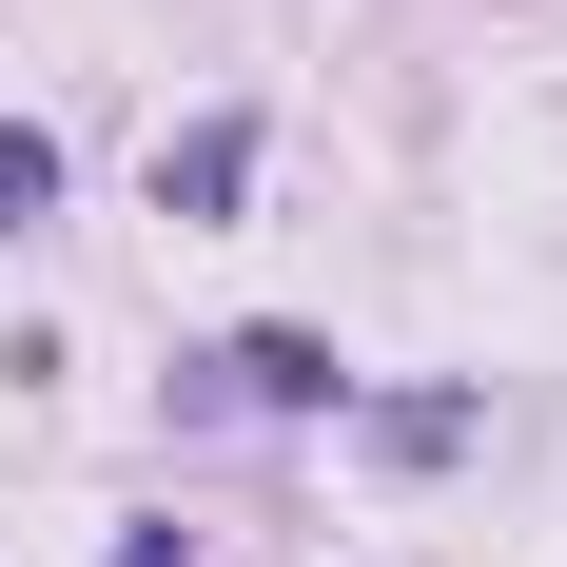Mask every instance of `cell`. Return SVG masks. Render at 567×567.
Listing matches in <instances>:
<instances>
[{
	"instance_id": "cell-1",
	"label": "cell",
	"mask_w": 567,
	"mask_h": 567,
	"mask_svg": "<svg viewBox=\"0 0 567 567\" xmlns=\"http://www.w3.org/2000/svg\"><path fill=\"white\" fill-rule=\"evenodd\" d=\"M255 196V117H196V137H157V216H235Z\"/></svg>"
},
{
	"instance_id": "cell-3",
	"label": "cell",
	"mask_w": 567,
	"mask_h": 567,
	"mask_svg": "<svg viewBox=\"0 0 567 567\" xmlns=\"http://www.w3.org/2000/svg\"><path fill=\"white\" fill-rule=\"evenodd\" d=\"M40 196H59V137H40V117H0V235L40 216Z\"/></svg>"
},
{
	"instance_id": "cell-2",
	"label": "cell",
	"mask_w": 567,
	"mask_h": 567,
	"mask_svg": "<svg viewBox=\"0 0 567 567\" xmlns=\"http://www.w3.org/2000/svg\"><path fill=\"white\" fill-rule=\"evenodd\" d=\"M235 392L255 411H333L352 372H333V333H235Z\"/></svg>"
}]
</instances>
